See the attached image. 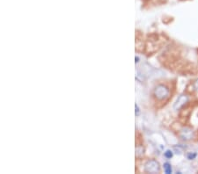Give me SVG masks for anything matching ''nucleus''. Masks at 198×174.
Returning <instances> with one entry per match:
<instances>
[{"label":"nucleus","instance_id":"obj_1","mask_svg":"<svg viewBox=\"0 0 198 174\" xmlns=\"http://www.w3.org/2000/svg\"><path fill=\"white\" fill-rule=\"evenodd\" d=\"M168 95H169V90L165 85H158L154 90V96L159 100L166 98Z\"/></svg>","mask_w":198,"mask_h":174},{"label":"nucleus","instance_id":"obj_2","mask_svg":"<svg viewBox=\"0 0 198 174\" xmlns=\"http://www.w3.org/2000/svg\"><path fill=\"white\" fill-rule=\"evenodd\" d=\"M145 170L148 173H152V174L159 173V163L156 160H150L145 163Z\"/></svg>","mask_w":198,"mask_h":174},{"label":"nucleus","instance_id":"obj_3","mask_svg":"<svg viewBox=\"0 0 198 174\" xmlns=\"http://www.w3.org/2000/svg\"><path fill=\"white\" fill-rule=\"evenodd\" d=\"M187 95H181L176 100V102L174 105V110H179L180 108H182L187 101Z\"/></svg>","mask_w":198,"mask_h":174},{"label":"nucleus","instance_id":"obj_4","mask_svg":"<svg viewBox=\"0 0 198 174\" xmlns=\"http://www.w3.org/2000/svg\"><path fill=\"white\" fill-rule=\"evenodd\" d=\"M194 135L193 130L188 129V127H185L181 132V136L183 140H190Z\"/></svg>","mask_w":198,"mask_h":174},{"label":"nucleus","instance_id":"obj_5","mask_svg":"<svg viewBox=\"0 0 198 174\" xmlns=\"http://www.w3.org/2000/svg\"><path fill=\"white\" fill-rule=\"evenodd\" d=\"M164 170L166 174L172 173V167H171V164L169 163H164Z\"/></svg>","mask_w":198,"mask_h":174},{"label":"nucleus","instance_id":"obj_6","mask_svg":"<svg viewBox=\"0 0 198 174\" xmlns=\"http://www.w3.org/2000/svg\"><path fill=\"white\" fill-rule=\"evenodd\" d=\"M173 151L172 150H166L165 152V157L166 158H173Z\"/></svg>","mask_w":198,"mask_h":174},{"label":"nucleus","instance_id":"obj_7","mask_svg":"<svg viewBox=\"0 0 198 174\" xmlns=\"http://www.w3.org/2000/svg\"><path fill=\"white\" fill-rule=\"evenodd\" d=\"M187 159H189V160H193L196 158V154L195 153H188L187 154Z\"/></svg>","mask_w":198,"mask_h":174},{"label":"nucleus","instance_id":"obj_8","mask_svg":"<svg viewBox=\"0 0 198 174\" xmlns=\"http://www.w3.org/2000/svg\"><path fill=\"white\" fill-rule=\"evenodd\" d=\"M135 107H136V115L138 116V115H139V108H138V106H137V104L135 105Z\"/></svg>","mask_w":198,"mask_h":174},{"label":"nucleus","instance_id":"obj_9","mask_svg":"<svg viewBox=\"0 0 198 174\" xmlns=\"http://www.w3.org/2000/svg\"><path fill=\"white\" fill-rule=\"evenodd\" d=\"M194 87H195V89L196 91H198V79L195 80V82L194 83Z\"/></svg>","mask_w":198,"mask_h":174},{"label":"nucleus","instance_id":"obj_10","mask_svg":"<svg viewBox=\"0 0 198 174\" xmlns=\"http://www.w3.org/2000/svg\"><path fill=\"white\" fill-rule=\"evenodd\" d=\"M138 60H139V58L137 56V57H136V62H138Z\"/></svg>","mask_w":198,"mask_h":174}]
</instances>
